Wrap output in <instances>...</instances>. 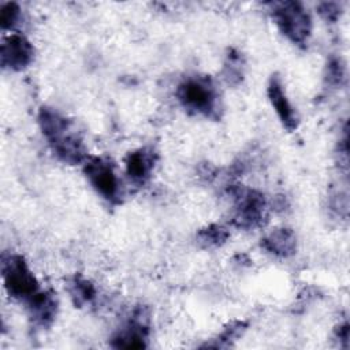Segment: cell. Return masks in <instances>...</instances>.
Returning <instances> with one entry per match:
<instances>
[{"label": "cell", "mask_w": 350, "mask_h": 350, "mask_svg": "<svg viewBox=\"0 0 350 350\" xmlns=\"http://www.w3.org/2000/svg\"><path fill=\"white\" fill-rule=\"evenodd\" d=\"M267 96L282 126L290 133L294 131L298 127V115L287 97L282 78L278 74L271 75L268 81Z\"/></svg>", "instance_id": "9c48e42d"}, {"label": "cell", "mask_w": 350, "mask_h": 350, "mask_svg": "<svg viewBox=\"0 0 350 350\" xmlns=\"http://www.w3.org/2000/svg\"><path fill=\"white\" fill-rule=\"evenodd\" d=\"M245 75V59L242 53L234 48L228 49L223 64V77L231 86H237L242 82Z\"/></svg>", "instance_id": "5bb4252c"}, {"label": "cell", "mask_w": 350, "mask_h": 350, "mask_svg": "<svg viewBox=\"0 0 350 350\" xmlns=\"http://www.w3.org/2000/svg\"><path fill=\"white\" fill-rule=\"evenodd\" d=\"M83 174L96 193L109 204H119L122 197L120 180L112 163L100 156H89L83 161Z\"/></svg>", "instance_id": "8992f818"}, {"label": "cell", "mask_w": 350, "mask_h": 350, "mask_svg": "<svg viewBox=\"0 0 350 350\" xmlns=\"http://www.w3.org/2000/svg\"><path fill=\"white\" fill-rule=\"evenodd\" d=\"M272 19L280 33L293 44L305 46L312 34V18L299 1H273L269 3Z\"/></svg>", "instance_id": "3957f363"}, {"label": "cell", "mask_w": 350, "mask_h": 350, "mask_svg": "<svg viewBox=\"0 0 350 350\" xmlns=\"http://www.w3.org/2000/svg\"><path fill=\"white\" fill-rule=\"evenodd\" d=\"M230 194L234 198L232 223L243 230L262 227L268 220V201L265 196L254 189L231 186Z\"/></svg>", "instance_id": "277c9868"}, {"label": "cell", "mask_w": 350, "mask_h": 350, "mask_svg": "<svg viewBox=\"0 0 350 350\" xmlns=\"http://www.w3.org/2000/svg\"><path fill=\"white\" fill-rule=\"evenodd\" d=\"M67 291L70 294L71 301L78 308H82L90 304L94 299L97 293L94 284L81 275H75L68 280Z\"/></svg>", "instance_id": "4fadbf2b"}, {"label": "cell", "mask_w": 350, "mask_h": 350, "mask_svg": "<svg viewBox=\"0 0 350 350\" xmlns=\"http://www.w3.org/2000/svg\"><path fill=\"white\" fill-rule=\"evenodd\" d=\"M324 79L329 86L338 88L345 81V63L340 57L331 56L325 66V74Z\"/></svg>", "instance_id": "e0dca14e"}, {"label": "cell", "mask_w": 350, "mask_h": 350, "mask_svg": "<svg viewBox=\"0 0 350 350\" xmlns=\"http://www.w3.org/2000/svg\"><path fill=\"white\" fill-rule=\"evenodd\" d=\"M246 323L245 321H241V320H237V321H232L224 329L223 332L216 338L213 339L215 343H209L206 346H212V347H227L231 345L232 340H235L239 335H242V332L246 329Z\"/></svg>", "instance_id": "2e32d148"}, {"label": "cell", "mask_w": 350, "mask_h": 350, "mask_svg": "<svg viewBox=\"0 0 350 350\" xmlns=\"http://www.w3.org/2000/svg\"><path fill=\"white\" fill-rule=\"evenodd\" d=\"M149 336V314L145 308L133 310L127 321L113 334L111 345L116 349H144Z\"/></svg>", "instance_id": "52a82bcc"}, {"label": "cell", "mask_w": 350, "mask_h": 350, "mask_svg": "<svg viewBox=\"0 0 350 350\" xmlns=\"http://www.w3.org/2000/svg\"><path fill=\"white\" fill-rule=\"evenodd\" d=\"M319 14L321 15L323 19L328 21V22H335L339 16H340V5L338 3H320L319 7Z\"/></svg>", "instance_id": "d6986e66"}, {"label": "cell", "mask_w": 350, "mask_h": 350, "mask_svg": "<svg viewBox=\"0 0 350 350\" xmlns=\"http://www.w3.org/2000/svg\"><path fill=\"white\" fill-rule=\"evenodd\" d=\"M175 96L179 104L190 113L209 119L220 118V94L216 83L208 75H189L183 78L175 89Z\"/></svg>", "instance_id": "7a4b0ae2"}, {"label": "cell", "mask_w": 350, "mask_h": 350, "mask_svg": "<svg viewBox=\"0 0 350 350\" xmlns=\"http://www.w3.org/2000/svg\"><path fill=\"white\" fill-rule=\"evenodd\" d=\"M1 276L5 291L14 299L27 302L40 291L37 278L21 254L11 253L3 257Z\"/></svg>", "instance_id": "5b68a950"}, {"label": "cell", "mask_w": 350, "mask_h": 350, "mask_svg": "<svg viewBox=\"0 0 350 350\" xmlns=\"http://www.w3.org/2000/svg\"><path fill=\"white\" fill-rule=\"evenodd\" d=\"M26 304L29 310V319L34 327L45 329L53 324L59 309L56 294L48 290H40Z\"/></svg>", "instance_id": "8fae6325"}, {"label": "cell", "mask_w": 350, "mask_h": 350, "mask_svg": "<svg viewBox=\"0 0 350 350\" xmlns=\"http://www.w3.org/2000/svg\"><path fill=\"white\" fill-rule=\"evenodd\" d=\"M228 237L230 234L226 227L219 224H211L197 232V242L202 247H219L226 243Z\"/></svg>", "instance_id": "9a60e30c"}, {"label": "cell", "mask_w": 350, "mask_h": 350, "mask_svg": "<svg viewBox=\"0 0 350 350\" xmlns=\"http://www.w3.org/2000/svg\"><path fill=\"white\" fill-rule=\"evenodd\" d=\"M34 60V46L22 34L12 33L1 42L0 62L1 67L11 71H22Z\"/></svg>", "instance_id": "ba28073f"}, {"label": "cell", "mask_w": 350, "mask_h": 350, "mask_svg": "<svg viewBox=\"0 0 350 350\" xmlns=\"http://www.w3.org/2000/svg\"><path fill=\"white\" fill-rule=\"evenodd\" d=\"M21 18V7L14 3L8 1L1 4L0 7V26L3 30L12 29Z\"/></svg>", "instance_id": "ac0fdd59"}, {"label": "cell", "mask_w": 350, "mask_h": 350, "mask_svg": "<svg viewBox=\"0 0 350 350\" xmlns=\"http://www.w3.org/2000/svg\"><path fill=\"white\" fill-rule=\"evenodd\" d=\"M38 124L53 154L66 164H81L89 154L74 122L51 107H41Z\"/></svg>", "instance_id": "6da1fadb"}, {"label": "cell", "mask_w": 350, "mask_h": 350, "mask_svg": "<svg viewBox=\"0 0 350 350\" xmlns=\"http://www.w3.org/2000/svg\"><path fill=\"white\" fill-rule=\"evenodd\" d=\"M261 247L276 257H290L297 250V235L288 227H278L261 239Z\"/></svg>", "instance_id": "7c38bea8"}, {"label": "cell", "mask_w": 350, "mask_h": 350, "mask_svg": "<svg viewBox=\"0 0 350 350\" xmlns=\"http://www.w3.org/2000/svg\"><path fill=\"white\" fill-rule=\"evenodd\" d=\"M157 161V153L150 146L138 148L130 152L124 159L126 175L131 183L137 186L145 185L154 168Z\"/></svg>", "instance_id": "30bf717a"}]
</instances>
